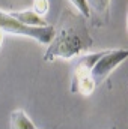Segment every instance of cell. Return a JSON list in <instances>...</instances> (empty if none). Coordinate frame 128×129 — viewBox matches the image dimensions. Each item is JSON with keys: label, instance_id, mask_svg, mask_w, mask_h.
<instances>
[{"label": "cell", "instance_id": "1", "mask_svg": "<svg viewBox=\"0 0 128 129\" xmlns=\"http://www.w3.org/2000/svg\"><path fill=\"white\" fill-rule=\"evenodd\" d=\"M92 45V39L86 32H78L72 27L60 29L54 33L53 41L48 44V48L44 54V62L56 60H71L84 54Z\"/></svg>", "mask_w": 128, "mask_h": 129}, {"label": "cell", "instance_id": "2", "mask_svg": "<svg viewBox=\"0 0 128 129\" xmlns=\"http://www.w3.org/2000/svg\"><path fill=\"white\" fill-rule=\"evenodd\" d=\"M0 29L5 32V35H15V36H24L35 39L36 42L42 45H48L54 38V27L45 26V27H30L23 23H20L17 18H14L8 11L0 9Z\"/></svg>", "mask_w": 128, "mask_h": 129}, {"label": "cell", "instance_id": "3", "mask_svg": "<svg viewBox=\"0 0 128 129\" xmlns=\"http://www.w3.org/2000/svg\"><path fill=\"white\" fill-rule=\"evenodd\" d=\"M99 53L101 51L86 53L78 57L77 63L74 64V69H72V78H71L72 93H78L81 96H91L95 92L96 84L91 78V68L94 66Z\"/></svg>", "mask_w": 128, "mask_h": 129}, {"label": "cell", "instance_id": "4", "mask_svg": "<svg viewBox=\"0 0 128 129\" xmlns=\"http://www.w3.org/2000/svg\"><path fill=\"white\" fill-rule=\"evenodd\" d=\"M125 60H128V48H116V50H104L99 53L94 66L91 68V78L94 83L101 86L112 72L119 68Z\"/></svg>", "mask_w": 128, "mask_h": 129}, {"label": "cell", "instance_id": "5", "mask_svg": "<svg viewBox=\"0 0 128 129\" xmlns=\"http://www.w3.org/2000/svg\"><path fill=\"white\" fill-rule=\"evenodd\" d=\"M14 18H17L20 23L30 26V27H45L48 23L44 20V17L38 15L33 9H26V11H11L9 12Z\"/></svg>", "mask_w": 128, "mask_h": 129}, {"label": "cell", "instance_id": "6", "mask_svg": "<svg viewBox=\"0 0 128 129\" xmlns=\"http://www.w3.org/2000/svg\"><path fill=\"white\" fill-rule=\"evenodd\" d=\"M11 129H38L24 110H14L9 117Z\"/></svg>", "mask_w": 128, "mask_h": 129}, {"label": "cell", "instance_id": "7", "mask_svg": "<svg viewBox=\"0 0 128 129\" xmlns=\"http://www.w3.org/2000/svg\"><path fill=\"white\" fill-rule=\"evenodd\" d=\"M91 11L96 12L99 17L105 18L109 17V9H110V0H88Z\"/></svg>", "mask_w": 128, "mask_h": 129}, {"label": "cell", "instance_id": "8", "mask_svg": "<svg viewBox=\"0 0 128 129\" xmlns=\"http://www.w3.org/2000/svg\"><path fill=\"white\" fill-rule=\"evenodd\" d=\"M68 2L78 11V14L81 17H84V18H89L91 17L92 11H91V6H89L88 0H68Z\"/></svg>", "mask_w": 128, "mask_h": 129}, {"label": "cell", "instance_id": "9", "mask_svg": "<svg viewBox=\"0 0 128 129\" xmlns=\"http://www.w3.org/2000/svg\"><path fill=\"white\" fill-rule=\"evenodd\" d=\"M48 9H50L48 0H33V11H35L38 15H41V17L47 15Z\"/></svg>", "mask_w": 128, "mask_h": 129}, {"label": "cell", "instance_id": "10", "mask_svg": "<svg viewBox=\"0 0 128 129\" xmlns=\"http://www.w3.org/2000/svg\"><path fill=\"white\" fill-rule=\"evenodd\" d=\"M3 39H5V32L0 29V48H2V45H3Z\"/></svg>", "mask_w": 128, "mask_h": 129}, {"label": "cell", "instance_id": "11", "mask_svg": "<svg viewBox=\"0 0 128 129\" xmlns=\"http://www.w3.org/2000/svg\"><path fill=\"white\" fill-rule=\"evenodd\" d=\"M127 32H128V17H127Z\"/></svg>", "mask_w": 128, "mask_h": 129}, {"label": "cell", "instance_id": "12", "mask_svg": "<svg viewBox=\"0 0 128 129\" xmlns=\"http://www.w3.org/2000/svg\"><path fill=\"white\" fill-rule=\"evenodd\" d=\"M112 129H116V128H115V126H113V128H112Z\"/></svg>", "mask_w": 128, "mask_h": 129}]
</instances>
